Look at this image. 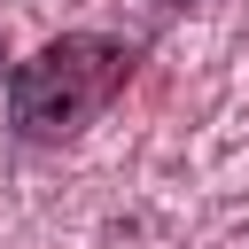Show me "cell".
Wrapping results in <instances>:
<instances>
[{"label": "cell", "instance_id": "obj_1", "mask_svg": "<svg viewBox=\"0 0 249 249\" xmlns=\"http://www.w3.org/2000/svg\"><path fill=\"white\" fill-rule=\"evenodd\" d=\"M140 47L109 39V31H62L47 39L31 62L8 70V124L16 140H78L93 117H109V101L132 86Z\"/></svg>", "mask_w": 249, "mask_h": 249}, {"label": "cell", "instance_id": "obj_2", "mask_svg": "<svg viewBox=\"0 0 249 249\" xmlns=\"http://www.w3.org/2000/svg\"><path fill=\"white\" fill-rule=\"evenodd\" d=\"M148 8H163V16H171V8H195V0H148Z\"/></svg>", "mask_w": 249, "mask_h": 249}]
</instances>
